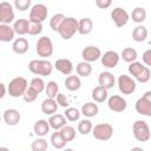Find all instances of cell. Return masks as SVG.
Segmentation results:
<instances>
[{
  "instance_id": "11",
  "label": "cell",
  "mask_w": 151,
  "mask_h": 151,
  "mask_svg": "<svg viewBox=\"0 0 151 151\" xmlns=\"http://www.w3.org/2000/svg\"><path fill=\"white\" fill-rule=\"evenodd\" d=\"M13 21H14L13 6L9 2H7V1H2L0 4V22L9 25Z\"/></svg>"
},
{
  "instance_id": "34",
  "label": "cell",
  "mask_w": 151,
  "mask_h": 151,
  "mask_svg": "<svg viewBox=\"0 0 151 151\" xmlns=\"http://www.w3.org/2000/svg\"><path fill=\"white\" fill-rule=\"evenodd\" d=\"M60 133L61 136L64 137V139L68 143V142H72L74 138H76V129L71 125H65L64 127H61L60 130Z\"/></svg>"
},
{
  "instance_id": "26",
  "label": "cell",
  "mask_w": 151,
  "mask_h": 151,
  "mask_svg": "<svg viewBox=\"0 0 151 151\" xmlns=\"http://www.w3.org/2000/svg\"><path fill=\"white\" fill-rule=\"evenodd\" d=\"M91 97L92 99L96 101V103H104L106 99H107V90L100 85L96 86L93 90H92V93H91Z\"/></svg>"
},
{
  "instance_id": "4",
  "label": "cell",
  "mask_w": 151,
  "mask_h": 151,
  "mask_svg": "<svg viewBox=\"0 0 151 151\" xmlns=\"http://www.w3.org/2000/svg\"><path fill=\"white\" fill-rule=\"evenodd\" d=\"M132 132H133V137L137 142H147L151 138V131L150 127L147 125V123L145 120L138 119L133 123L132 125Z\"/></svg>"
},
{
  "instance_id": "20",
  "label": "cell",
  "mask_w": 151,
  "mask_h": 151,
  "mask_svg": "<svg viewBox=\"0 0 151 151\" xmlns=\"http://www.w3.org/2000/svg\"><path fill=\"white\" fill-rule=\"evenodd\" d=\"M50 129H51L50 123H48V120H45V119H39L33 125V131L38 137L46 136L50 132Z\"/></svg>"
},
{
  "instance_id": "18",
  "label": "cell",
  "mask_w": 151,
  "mask_h": 151,
  "mask_svg": "<svg viewBox=\"0 0 151 151\" xmlns=\"http://www.w3.org/2000/svg\"><path fill=\"white\" fill-rule=\"evenodd\" d=\"M15 31L8 24H0V40L2 42H9L14 39Z\"/></svg>"
},
{
  "instance_id": "16",
  "label": "cell",
  "mask_w": 151,
  "mask_h": 151,
  "mask_svg": "<svg viewBox=\"0 0 151 151\" xmlns=\"http://www.w3.org/2000/svg\"><path fill=\"white\" fill-rule=\"evenodd\" d=\"M54 67L60 73H63L65 76H70L73 72V64H72V61L70 59H65V58L57 59L55 63H54Z\"/></svg>"
},
{
  "instance_id": "33",
  "label": "cell",
  "mask_w": 151,
  "mask_h": 151,
  "mask_svg": "<svg viewBox=\"0 0 151 151\" xmlns=\"http://www.w3.org/2000/svg\"><path fill=\"white\" fill-rule=\"evenodd\" d=\"M65 19H66V17H65L63 13H57V14H54V15L51 18V20H50V27H51L54 32H58L59 28H60V26H61V24L64 22Z\"/></svg>"
},
{
  "instance_id": "29",
  "label": "cell",
  "mask_w": 151,
  "mask_h": 151,
  "mask_svg": "<svg viewBox=\"0 0 151 151\" xmlns=\"http://www.w3.org/2000/svg\"><path fill=\"white\" fill-rule=\"evenodd\" d=\"M76 72H77V74H78L79 77L86 78V77H88V76L92 73V66H91V64H90L88 61L83 60V61H80V63L77 64V66H76Z\"/></svg>"
},
{
  "instance_id": "32",
  "label": "cell",
  "mask_w": 151,
  "mask_h": 151,
  "mask_svg": "<svg viewBox=\"0 0 151 151\" xmlns=\"http://www.w3.org/2000/svg\"><path fill=\"white\" fill-rule=\"evenodd\" d=\"M138 54H137V51L132 47H125L123 51H122V54H120V58L125 61V63H132V61H136Z\"/></svg>"
},
{
  "instance_id": "35",
  "label": "cell",
  "mask_w": 151,
  "mask_h": 151,
  "mask_svg": "<svg viewBox=\"0 0 151 151\" xmlns=\"http://www.w3.org/2000/svg\"><path fill=\"white\" fill-rule=\"evenodd\" d=\"M92 129H93V125L90 119H83L78 124V132L83 136H86L90 132H92Z\"/></svg>"
},
{
  "instance_id": "30",
  "label": "cell",
  "mask_w": 151,
  "mask_h": 151,
  "mask_svg": "<svg viewBox=\"0 0 151 151\" xmlns=\"http://www.w3.org/2000/svg\"><path fill=\"white\" fill-rule=\"evenodd\" d=\"M147 38V29L143 25H138L132 31V39L137 42H142Z\"/></svg>"
},
{
  "instance_id": "45",
  "label": "cell",
  "mask_w": 151,
  "mask_h": 151,
  "mask_svg": "<svg viewBox=\"0 0 151 151\" xmlns=\"http://www.w3.org/2000/svg\"><path fill=\"white\" fill-rule=\"evenodd\" d=\"M57 103L59 104V106L65 107V109L70 105V101H68L67 97L64 93H58V96H57Z\"/></svg>"
},
{
  "instance_id": "5",
  "label": "cell",
  "mask_w": 151,
  "mask_h": 151,
  "mask_svg": "<svg viewBox=\"0 0 151 151\" xmlns=\"http://www.w3.org/2000/svg\"><path fill=\"white\" fill-rule=\"evenodd\" d=\"M35 52L39 57L46 59L48 57H51L53 54V44H52V40L44 35V37H40L35 44Z\"/></svg>"
},
{
  "instance_id": "43",
  "label": "cell",
  "mask_w": 151,
  "mask_h": 151,
  "mask_svg": "<svg viewBox=\"0 0 151 151\" xmlns=\"http://www.w3.org/2000/svg\"><path fill=\"white\" fill-rule=\"evenodd\" d=\"M42 32V22H32L29 24L28 34L29 35H38Z\"/></svg>"
},
{
  "instance_id": "2",
  "label": "cell",
  "mask_w": 151,
  "mask_h": 151,
  "mask_svg": "<svg viewBox=\"0 0 151 151\" xmlns=\"http://www.w3.org/2000/svg\"><path fill=\"white\" fill-rule=\"evenodd\" d=\"M27 87H28V84L24 77H15L7 85V91H8V94L11 97L19 98V97L24 96Z\"/></svg>"
},
{
  "instance_id": "24",
  "label": "cell",
  "mask_w": 151,
  "mask_h": 151,
  "mask_svg": "<svg viewBox=\"0 0 151 151\" xmlns=\"http://www.w3.org/2000/svg\"><path fill=\"white\" fill-rule=\"evenodd\" d=\"M65 87L71 91V92H74V91H78L81 86V80L79 78V76H67L66 79H65Z\"/></svg>"
},
{
  "instance_id": "47",
  "label": "cell",
  "mask_w": 151,
  "mask_h": 151,
  "mask_svg": "<svg viewBox=\"0 0 151 151\" xmlns=\"http://www.w3.org/2000/svg\"><path fill=\"white\" fill-rule=\"evenodd\" d=\"M143 63L146 65V66H151V48L150 50H146L144 53H143Z\"/></svg>"
},
{
  "instance_id": "17",
  "label": "cell",
  "mask_w": 151,
  "mask_h": 151,
  "mask_svg": "<svg viewBox=\"0 0 151 151\" xmlns=\"http://www.w3.org/2000/svg\"><path fill=\"white\" fill-rule=\"evenodd\" d=\"M98 83H99L100 86L105 87L106 90H110V88H112V87L114 86V84H116V78H114L113 73H111V72H109V71H104V72H101V73L99 74V77H98Z\"/></svg>"
},
{
  "instance_id": "40",
  "label": "cell",
  "mask_w": 151,
  "mask_h": 151,
  "mask_svg": "<svg viewBox=\"0 0 151 151\" xmlns=\"http://www.w3.org/2000/svg\"><path fill=\"white\" fill-rule=\"evenodd\" d=\"M144 68V65L142 64V63H139V61H132V63H130V65H129V73L133 77V78H136L139 73H140V71Z\"/></svg>"
},
{
  "instance_id": "12",
  "label": "cell",
  "mask_w": 151,
  "mask_h": 151,
  "mask_svg": "<svg viewBox=\"0 0 151 151\" xmlns=\"http://www.w3.org/2000/svg\"><path fill=\"white\" fill-rule=\"evenodd\" d=\"M119 59H120V55L116 52V51H106L104 54H101L100 57V61H101V65L106 68H114L118 63H119Z\"/></svg>"
},
{
  "instance_id": "37",
  "label": "cell",
  "mask_w": 151,
  "mask_h": 151,
  "mask_svg": "<svg viewBox=\"0 0 151 151\" xmlns=\"http://www.w3.org/2000/svg\"><path fill=\"white\" fill-rule=\"evenodd\" d=\"M45 92H46V96L48 98H57L58 93H59V86L55 81L51 80L46 84V87H45Z\"/></svg>"
},
{
  "instance_id": "36",
  "label": "cell",
  "mask_w": 151,
  "mask_h": 151,
  "mask_svg": "<svg viewBox=\"0 0 151 151\" xmlns=\"http://www.w3.org/2000/svg\"><path fill=\"white\" fill-rule=\"evenodd\" d=\"M29 87H31V88H33L37 93H39V94H40L42 91H45L46 84H45V81H44V79H42V78L35 77V78H33V79L31 80V83H29Z\"/></svg>"
},
{
  "instance_id": "22",
  "label": "cell",
  "mask_w": 151,
  "mask_h": 151,
  "mask_svg": "<svg viewBox=\"0 0 151 151\" xmlns=\"http://www.w3.org/2000/svg\"><path fill=\"white\" fill-rule=\"evenodd\" d=\"M48 123H50L51 129L60 130L61 127H64L66 125V117L64 114H60V113H54V114L50 116Z\"/></svg>"
},
{
  "instance_id": "1",
  "label": "cell",
  "mask_w": 151,
  "mask_h": 151,
  "mask_svg": "<svg viewBox=\"0 0 151 151\" xmlns=\"http://www.w3.org/2000/svg\"><path fill=\"white\" fill-rule=\"evenodd\" d=\"M28 70L35 76H50L53 71V65L47 59H34L28 64Z\"/></svg>"
},
{
  "instance_id": "19",
  "label": "cell",
  "mask_w": 151,
  "mask_h": 151,
  "mask_svg": "<svg viewBox=\"0 0 151 151\" xmlns=\"http://www.w3.org/2000/svg\"><path fill=\"white\" fill-rule=\"evenodd\" d=\"M58 106H59V104L57 103V100L54 98H48L47 97L41 103V111H42V113H45L47 116H52L57 112Z\"/></svg>"
},
{
  "instance_id": "13",
  "label": "cell",
  "mask_w": 151,
  "mask_h": 151,
  "mask_svg": "<svg viewBox=\"0 0 151 151\" xmlns=\"http://www.w3.org/2000/svg\"><path fill=\"white\" fill-rule=\"evenodd\" d=\"M107 106L113 112H124L127 107V103L123 97L113 94L107 99Z\"/></svg>"
},
{
  "instance_id": "3",
  "label": "cell",
  "mask_w": 151,
  "mask_h": 151,
  "mask_svg": "<svg viewBox=\"0 0 151 151\" xmlns=\"http://www.w3.org/2000/svg\"><path fill=\"white\" fill-rule=\"evenodd\" d=\"M78 28H79V22L77 19L72 18V17H68L64 20V22L61 24L58 33L59 35L64 39V40H70L77 32H78Z\"/></svg>"
},
{
  "instance_id": "48",
  "label": "cell",
  "mask_w": 151,
  "mask_h": 151,
  "mask_svg": "<svg viewBox=\"0 0 151 151\" xmlns=\"http://www.w3.org/2000/svg\"><path fill=\"white\" fill-rule=\"evenodd\" d=\"M0 86H1V94H0V98H4L5 94H6V86H5V84H0Z\"/></svg>"
},
{
  "instance_id": "28",
  "label": "cell",
  "mask_w": 151,
  "mask_h": 151,
  "mask_svg": "<svg viewBox=\"0 0 151 151\" xmlns=\"http://www.w3.org/2000/svg\"><path fill=\"white\" fill-rule=\"evenodd\" d=\"M50 142L52 144V146L57 150H60V149H64L66 146V140L64 139V137L61 136L60 131L59 130H55V132H53L51 134V138H50Z\"/></svg>"
},
{
  "instance_id": "31",
  "label": "cell",
  "mask_w": 151,
  "mask_h": 151,
  "mask_svg": "<svg viewBox=\"0 0 151 151\" xmlns=\"http://www.w3.org/2000/svg\"><path fill=\"white\" fill-rule=\"evenodd\" d=\"M131 19L132 21L137 22V24H142L143 21H145L146 19V11L143 7H134L132 9L131 13Z\"/></svg>"
},
{
  "instance_id": "8",
  "label": "cell",
  "mask_w": 151,
  "mask_h": 151,
  "mask_svg": "<svg viewBox=\"0 0 151 151\" xmlns=\"http://www.w3.org/2000/svg\"><path fill=\"white\" fill-rule=\"evenodd\" d=\"M119 91L123 94H132L136 91V80L127 74H120L117 80Z\"/></svg>"
},
{
  "instance_id": "38",
  "label": "cell",
  "mask_w": 151,
  "mask_h": 151,
  "mask_svg": "<svg viewBox=\"0 0 151 151\" xmlns=\"http://www.w3.org/2000/svg\"><path fill=\"white\" fill-rule=\"evenodd\" d=\"M64 116L66 117V119L68 122H77L80 118V112L76 107H66Z\"/></svg>"
},
{
  "instance_id": "42",
  "label": "cell",
  "mask_w": 151,
  "mask_h": 151,
  "mask_svg": "<svg viewBox=\"0 0 151 151\" xmlns=\"http://www.w3.org/2000/svg\"><path fill=\"white\" fill-rule=\"evenodd\" d=\"M31 4H32V0H14V7L21 12L27 11L31 7Z\"/></svg>"
},
{
  "instance_id": "44",
  "label": "cell",
  "mask_w": 151,
  "mask_h": 151,
  "mask_svg": "<svg viewBox=\"0 0 151 151\" xmlns=\"http://www.w3.org/2000/svg\"><path fill=\"white\" fill-rule=\"evenodd\" d=\"M38 94H39V93H37L33 88H31V87L28 86L27 90H26V92L24 93L22 98H24V100H25L26 103H32V101H34V100L37 99Z\"/></svg>"
},
{
  "instance_id": "9",
  "label": "cell",
  "mask_w": 151,
  "mask_h": 151,
  "mask_svg": "<svg viewBox=\"0 0 151 151\" xmlns=\"http://www.w3.org/2000/svg\"><path fill=\"white\" fill-rule=\"evenodd\" d=\"M48 9L44 4H35L31 7L28 20L32 22H44L47 18Z\"/></svg>"
},
{
  "instance_id": "25",
  "label": "cell",
  "mask_w": 151,
  "mask_h": 151,
  "mask_svg": "<svg viewBox=\"0 0 151 151\" xmlns=\"http://www.w3.org/2000/svg\"><path fill=\"white\" fill-rule=\"evenodd\" d=\"M79 22V28H78V33L81 35H87L92 32L93 29V22L90 18H81L80 20H78Z\"/></svg>"
},
{
  "instance_id": "14",
  "label": "cell",
  "mask_w": 151,
  "mask_h": 151,
  "mask_svg": "<svg viewBox=\"0 0 151 151\" xmlns=\"http://www.w3.org/2000/svg\"><path fill=\"white\" fill-rule=\"evenodd\" d=\"M100 57H101V51H100V48L97 47V46H93V45L86 46V47L81 51V58H83L85 61H88V63L97 61L98 59H100Z\"/></svg>"
},
{
  "instance_id": "7",
  "label": "cell",
  "mask_w": 151,
  "mask_h": 151,
  "mask_svg": "<svg viewBox=\"0 0 151 151\" xmlns=\"http://www.w3.org/2000/svg\"><path fill=\"white\" fill-rule=\"evenodd\" d=\"M137 113L146 117H151V91H146L134 104Z\"/></svg>"
},
{
  "instance_id": "23",
  "label": "cell",
  "mask_w": 151,
  "mask_h": 151,
  "mask_svg": "<svg viewBox=\"0 0 151 151\" xmlns=\"http://www.w3.org/2000/svg\"><path fill=\"white\" fill-rule=\"evenodd\" d=\"M29 24H31V21L27 20V19H18V20L14 21L13 28H14V31H15L17 34L25 35V34H28Z\"/></svg>"
},
{
  "instance_id": "21",
  "label": "cell",
  "mask_w": 151,
  "mask_h": 151,
  "mask_svg": "<svg viewBox=\"0 0 151 151\" xmlns=\"http://www.w3.org/2000/svg\"><path fill=\"white\" fill-rule=\"evenodd\" d=\"M29 44L26 38H17L12 44V50L17 54H25L28 51Z\"/></svg>"
},
{
  "instance_id": "41",
  "label": "cell",
  "mask_w": 151,
  "mask_h": 151,
  "mask_svg": "<svg viewBox=\"0 0 151 151\" xmlns=\"http://www.w3.org/2000/svg\"><path fill=\"white\" fill-rule=\"evenodd\" d=\"M150 78H151V72H150V70H149V67L147 66H144V68L140 71V73L134 78L137 81H139V83H147L149 80H150Z\"/></svg>"
},
{
  "instance_id": "15",
  "label": "cell",
  "mask_w": 151,
  "mask_h": 151,
  "mask_svg": "<svg viewBox=\"0 0 151 151\" xmlns=\"http://www.w3.org/2000/svg\"><path fill=\"white\" fill-rule=\"evenodd\" d=\"M2 118H4V122L8 126H15L20 123L21 114L15 109H7V110H5V112L2 114Z\"/></svg>"
},
{
  "instance_id": "46",
  "label": "cell",
  "mask_w": 151,
  "mask_h": 151,
  "mask_svg": "<svg viewBox=\"0 0 151 151\" xmlns=\"http://www.w3.org/2000/svg\"><path fill=\"white\" fill-rule=\"evenodd\" d=\"M112 4V0H96V5L98 8L100 9H106L111 6Z\"/></svg>"
},
{
  "instance_id": "27",
  "label": "cell",
  "mask_w": 151,
  "mask_h": 151,
  "mask_svg": "<svg viewBox=\"0 0 151 151\" xmlns=\"http://www.w3.org/2000/svg\"><path fill=\"white\" fill-rule=\"evenodd\" d=\"M98 112H99V107H98V105L96 103L88 101V103H85L81 106V114H84L87 118L96 117L98 114Z\"/></svg>"
},
{
  "instance_id": "10",
  "label": "cell",
  "mask_w": 151,
  "mask_h": 151,
  "mask_svg": "<svg viewBox=\"0 0 151 151\" xmlns=\"http://www.w3.org/2000/svg\"><path fill=\"white\" fill-rule=\"evenodd\" d=\"M111 19L114 22V25L118 28H120V27H123V26H125L127 24V21L130 19V15L124 8L116 7V8H113L111 11Z\"/></svg>"
},
{
  "instance_id": "39",
  "label": "cell",
  "mask_w": 151,
  "mask_h": 151,
  "mask_svg": "<svg viewBox=\"0 0 151 151\" xmlns=\"http://www.w3.org/2000/svg\"><path fill=\"white\" fill-rule=\"evenodd\" d=\"M47 146H48L47 140H45L42 137H40V138H37L32 142L31 149L33 151H45V150H47Z\"/></svg>"
},
{
  "instance_id": "6",
  "label": "cell",
  "mask_w": 151,
  "mask_h": 151,
  "mask_svg": "<svg viewBox=\"0 0 151 151\" xmlns=\"http://www.w3.org/2000/svg\"><path fill=\"white\" fill-rule=\"evenodd\" d=\"M92 136L98 140L106 142L111 139V137L113 136V127L111 124H107V123L97 124L92 129Z\"/></svg>"
}]
</instances>
